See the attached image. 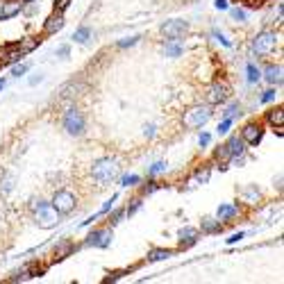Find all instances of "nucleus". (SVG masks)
<instances>
[{
  "label": "nucleus",
  "mask_w": 284,
  "mask_h": 284,
  "mask_svg": "<svg viewBox=\"0 0 284 284\" xmlns=\"http://www.w3.org/2000/svg\"><path fill=\"white\" fill-rule=\"evenodd\" d=\"M30 212L34 214V223L39 225L41 230H53V227H57L62 221V214L48 200H43V198H32Z\"/></svg>",
  "instance_id": "nucleus-1"
},
{
  "label": "nucleus",
  "mask_w": 284,
  "mask_h": 284,
  "mask_svg": "<svg viewBox=\"0 0 284 284\" xmlns=\"http://www.w3.org/2000/svg\"><path fill=\"white\" fill-rule=\"evenodd\" d=\"M119 173H121V166L114 157H100V159H95L94 166H91V178L98 182V187L112 184L114 180L119 178Z\"/></svg>",
  "instance_id": "nucleus-2"
},
{
  "label": "nucleus",
  "mask_w": 284,
  "mask_h": 284,
  "mask_svg": "<svg viewBox=\"0 0 284 284\" xmlns=\"http://www.w3.org/2000/svg\"><path fill=\"white\" fill-rule=\"evenodd\" d=\"M280 43V36L278 32L273 30H264L259 32V34L252 39V46H250V50H252V55H257V57H268V55L278 48Z\"/></svg>",
  "instance_id": "nucleus-3"
},
{
  "label": "nucleus",
  "mask_w": 284,
  "mask_h": 284,
  "mask_svg": "<svg viewBox=\"0 0 284 284\" xmlns=\"http://www.w3.org/2000/svg\"><path fill=\"white\" fill-rule=\"evenodd\" d=\"M64 130L71 136H82L84 127H87V121H84V114L77 109V107H68L64 112V119H62Z\"/></svg>",
  "instance_id": "nucleus-4"
},
{
  "label": "nucleus",
  "mask_w": 284,
  "mask_h": 284,
  "mask_svg": "<svg viewBox=\"0 0 284 284\" xmlns=\"http://www.w3.org/2000/svg\"><path fill=\"white\" fill-rule=\"evenodd\" d=\"M212 105H198V107H191L189 112H184V127H191V130H198L202 125L212 119Z\"/></svg>",
  "instance_id": "nucleus-5"
},
{
  "label": "nucleus",
  "mask_w": 284,
  "mask_h": 284,
  "mask_svg": "<svg viewBox=\"0 0 284 284\" xmlns=\"http://www.w3.org/2000/svg\"><path fill=\"white\" fill-rule=\"evenodd\" d=\"M230 94H232V87L225 80H219V82H214L207 87V91H205V100H207V105H225V102L230 100Z\"/></svg>",
  "instance_id": "nucleus-6"
},
{
  "label": "nucleus",
  "mask_w": 284,
  "mask_h": 284,
  "mask_svg": "<svg viewBox=\"0 0 284 284\" xmlns=\"http://www.w3.org/2000/svg\"><path fill=\"white\" fill-rule=\"evenodd\" d=\"M75 202H77V198H75L73 191L57 189V191H55V195H53V200H50V205H53L62 216H66V214H71L73 209H75Z\"/></svg>",
  "instance_id": "nucleus-7"
},
{
  "label": "nucleus",
  "mask_w": 284,
  "mask_h": 284,
  "mask_svg": "<svg viewBox=\"0 0 284 284\" xmlns=\"http://www.w3.org/2000/svg\"><path fill=\"white\" fill-rule=\"evenodd\" d=\"M112 239H114V232L109 225H107V227H95L89 237H87L84 246H87V248H109V246H112Z\"/></svg>",
  "instance_id": "nucleus-8"
},
{
  "label": "nucleus",
  "mask_w": 284,
  "mask_h": 284,
  "mask_svg": "<svg viewBox=\"0 0 284 284\" xmlns=\"http://www.w3.org/2000/svg\"><path fill=\"white\" fill-rule=\"evenodd\" d=\"M187 32H189V23L182 21V18H173V21H166L161 25V34L166 39H182Z\"/></svg>",
  "instance_id": "nucleus-9"
},
{
  "label": "nucleus",
  "mask_w": 284,
  "mask_h": 284,
  "mask_svg": "<svg viewBox=\"0 0 284 284\" xmlns=\"http://www.w3.org/2000/svg\"><path fill=\"white\" fill-rule=\"evenodd\" d=\"M261 136H264V125L261 123H246L241 130V139L246 141V146H257L261 141Z\"/></svg>",
  "instance_id": "nucleus-10"
},
{
  "label": "nucleus",
  "mask_w": 284,
  "mask_h": 284,
  "mask_svg": "<svg viewBox=\"0 0 284 284\" xmlns=\"http://www.w3.org/2000/svg\"><path fill=\"white\" fill-rule=\"evenodd\" d=\"M64 25H66L64 14H62V12H53L50 16L46 18V21H43V34H46V36L57 34V32H60Z\"/></svg>",
  "instance_id": "nucleus-11"
},
{
  "label": "nucleus",
  "mask_w": 284,
  "mask_h": 284,
  "mask_svg": "<svg viewBox=\"0 0 284 284\" xmlns=\"http://www.w3.org/2000/svg\"><path fill=\"white\" fill-rule=\"evenodd\" d=\"M178 237H180V250H187V248H191L193 243H198V239H200V230L187 225V227H182V230L178 232Z\"/></svg>",
  "instance_id": "nucleus-12"
},
{
  "label": "nucleus",
  "mask_w": 284,
  "mask_h": 284,
  "mask_svg": "<svg viewBox=\"0 0 284 284\" xmlns=\"http://www.w3.org/2000/svg\"><path fill=\"white\" fill-rule=\"evenodd\" d=\"M225 146H227V150H230V159H234V157H243V155L248 153V146H246V141L241 139V134H230L227 136V141H225Z\"/></svg>",
  "instance_id": "nucleus-13"
},
{
  "label": "nucleus",
  "mask_w": 284,
  "mask_h": 284,
  "mask_svg": "<svg viewBox=\"0 0 284 284\" xmlns=\"http://www.w3.org/2000/svg\"><path fill=\"white\" fill-rule=\"evenodd\" d=\"M261 77H264L271 87H280V84H282V64H268L266 68L261 71Z\"/></svg>",
  "instance_id": "nucleus-14"
},
{
  "label": "nucleus",
  "mask_w": 284,
  "mask_h": 284,
  "mask_svg": "<svg viewBox=\"0 0 284 284\" xmlns=\"http://www.w3.org/2000/svg\"><path fill=\"white\" fill-rule=\"evenodd\" d=\"M21 9H23V2H16V0H12V2H2V5H0V21H9V18L18 16Z\"/></svg>",
  "instance_id": "nucleus-15"
},
{
  "label": "nucleus",
  "mask_w": 284,
  "mask_h": 284,
  "mask_svg": "<svg viewBox=\"0 0 284 284\" xmlns=\"http://www.w3.org/2000/svg\"><path fill=\"white\" fill-rule=\"evenodd\" d=\"M200 230H202V234H219V232L223 230V223H221L216 216H205L200 223Z\"/></svg>",
  "instance_id": "nucleus-16"
},
{
  "label": "nucleus",
  "mask_w": 284,
  "mask_h": 284,
  "mask_svg": "<svg viewBox=\"0 0 284 284\" xmlns=\"http://www.w3.org/2000/svg\"><path fill=\"white\" fill-rule=\"evenodd\" d=\"M239 195H241L243 202H248V205H254V202L261 200V191L254 187V184H248V187H243L241 191H239Z\"/></svg>",
  "instance_id": "nucleus-17"
},
{
  "label": "nucleus",
  "mask_w": 284,
  "mask_h": 284,
  "mask_svg": "<svg viewBox=\"0 0 284 284\" xmlns=\"http://www.w3.org/2000/svg\"><path fill=\"white\" fill-rule=\"evenodd\" d=\"M23 57H25V53L21 50V48L9 46L5 50V60H0V64H2V66H12V64H16V62H21Z\"/></svg>",
  "instance_id": "nucleus-18"
},
{
  "label": "nucleus",
  "mask_w": 284,
  "mask_h": 284,
  "mask_svg": "<svg viewBox=\"0 0 284 284\" xmlns=\"http://www.w3.org/2000/svg\"><path fill=\"white\" fill-rule=\"evenodd\" d=\"M214 161L219 164L221 171H225V168H227V164H230V150H227V146H225V143L214 150Z\"/></svg>",
  "instance_id": "nucleus-19"
},
{
  "label": "nucleus",
  "mask_w": 284,
  "mask_h": 284,
  "mask_svg": "<svg viewBox=\"0 0 284 284\" xmlns=\"http://www.w3.org/2000/svg\"><path fill=\"white\" fill-rule=\"evenodd\" d=\"M239 216V205H221L219 212H216V219L219 221H232Z\"/></svg>",
  "instance_id": "nucleus-20"
},
{
  "label": "nucleus",
  "mask_w": 284,
  "mask_h": 284,
  "mask_svg": "<svg viewBox=\"0 0 284 284\" xmlns=\"http://www.w3.org/2000/svg\"><path fill=\"white\" fill-rule=\"evenodd\" d=\"M182 53H184V46L180 43V39H166V46H164L166 57H180Z\"/></svg>",
  "instance_id": "nucleus-21"
},
{
  "label": "nucleus",
  "mask_w": 284,
  "mask_h": 284,
  "mask_svg": "<svg viewBox=\"0 0 284 284\" xmlns=\"http://www.w3.org/2000/svg\"><path fill=\"white\" fill-rule=\"evenodd\" d=\"M266 123L273 125V127H282L284 125V109L282 107H275V109H271V112L266 114Z\"/></svg>",
  "instance_id": "nucleus-22"
},
{
  "label": "nucleus",
  "mask_w": 284,
  "mask_h": 284,
  "mask_svg": "<svg viewBox=\"0 0 284 284\" xmlns=\"http://www.w3.org/2000/svg\"><path fill=\"white\" fill-rule=\"evenodd\" d=\"M175 252H178V250L155 248V250H150V252H148V261H166V259H171Z\"/></svg>",
  "instance_id": "nucleus-23"
},
{
  "label": "nucleus",
  "mask_w": 284,
  "mask_h": 284,
  "mask_svg": "<svg viewBox=\"0 0 284 284\" xmlns=\"http://www.w3.org/2000/svg\"><path fill=\"white\" fill-rule=\"evenodd\" d=\"M212 178V166H198L193 173V182L195 184H207Z\"/></svg>",
  "instance_id": "nucleus-24"
},
{
  "label": "nucleus",
  "mask_w": 284,
  "mask_h": 284,
  "mask_svg": "<svg viewBox=\"0 0 284 284\" xmlns=\"http://www.w3.org/2000/svg\"><path fill=\"white\" fill-rule=\"evenodd\" d=\"M39 43H41V39H34V36H25V39H21V41L14 43V46L21 48V50H23V53L28 55V53H32V50H34V48L39 46Z\"/></svg>",
  "instance_id": "nucleus-25"
},
{
  "label": "nucleus",
  "mask_w": 284,
  "mask_h": 284,
  "mask_svg": "<svg viewBox=\"0 0 284 284\" xmlns=\"http://www.w3.org/2000/svg\"><path fill=\"white\" fill-rule=\"evenodd\" d=\"M75 43H87L91 39V28L89 25H82V28H77L75 32H73V36H71Z\"/></svg>",
  "instance_id": "nucleus-26"
},
{
  "label": "nucleus",
  "mask_w": 284,
  "mask_h": 284,
  "mask_svg": "<svg viewBox=\"0 0 284 284\" xmlns=\"http://www.w3.org/2000/svg\"><path fill=\"white\" fill-rule=\"evenodd\" d=\"M246 80H248L250 84H257L261 80V71L252 64V62H250V64H246Z\"/></svg>",
  "instance_id": "nucleus-27"
},
{
  "label": "nucleus",
  "mask_w": 284,
  "mask_h": 284,
  "mask_svg": "<svg viewBox=\"0 0 284 284\" xmlns=\"http://www.w3.org/2000/svg\"><path fill=\"white\" fill-rule=\"evenodd\" d=\"M107 214H109V212H107ZM123 219H125V207H119V209H114V212L107 216V225L114 227V225H119Z\"/></svg>",
  "instance_id": "nucleus-28"
},
{
  "label": "nucleus",
  "mask_w": 284,
  "mask_h": 284,
  "mask_svg": "<svg viewBox=\"0 0 284 284\" xmlns=\"http://www.w3.org/2000/svg\"><path fill=\"white\" fill-rule=\"evenodd\" d=\"M141 207H143V195H136V198H132V200H130V205L125 207V216H134Z\"/></svg>",
  "instance_id": "nucleus-29"
},
{
  "label": "nucleus",
  "mask_w": 284,
  "mask_h": 284,
  "mask_svg": "<svg viewBox=\"0 0 284 284\" xmlns=\"http://www.w3.org/2000/svg\"><path fill=\"white\" fill-rule=\"evenodd\" d=\"M73 250H75V246H73L68 239H64V241H62V246H57V248H55V257H57V259H62V257H66V254L73 252Z\"/></svg>",
  "instance_id": "nucleus-30"
},
{
  "label": "nucleus",
  "mask_w": 284,
  "mask_h": 284,
  "mask_svg": "<svg viewBox=\"0 0 284 284\" xmlns=\"http://www.w3.org/2000/svg\"><path fill=\"white\" fill-rule=\"evenodd\" d=\"M166 168H168V164H166L164 159L155 161L153 166H148V178H157V175H161V173H166Z\"/></svg>",
  "instance_id": "nucleus-31"
},
{
  "label": "nucleus",
  "mask_w": 284,
  "mask_h": 284,
  "mask_svg": "<svg viewBox=\"0 0 284 284\" xmlns=\"http://www.w3.org/2000/svg\"><path fill=\"white\" fill-rule=\"evenodd\" d=\"M239 114H241V105H239L237 100L230 102V105L225 107V112H223V119H237Z\"/></svg>",
  "instance_id": "nucleus-32"
},
{
  "label": "nucleus",
  "mask_w": 284,
  "mask_h": 284,
  "mask_svg": "<svg viewBox=\"0 0 284 284\" xmlns=\"http://www.w3.org/2000/svg\"><path fill=\"white\" fill-rule=\"evenodd\" d=\"M139 182H141V178H139V175H134V173H127V175H123V178H121V187H136Z\"/></svg>",
  "instance_id": "nucleus-33"
},
{
  "label": "nucleus",
  "mask_w": 284,
  "mask_h": 284,
  "mask_svg": "<svg viewBox=\"0 0 284 284\" xmlns=\"http://www.w3.org/2000/svg\"><path fill=\"white\" fill-rule=\"evenodd\" d=\"M230 14H232V18H234V21H239V23H246V18H248V12H246L243 7H232Z\"/></svg>",
  "instance_id": "nucleus-34"
},
{
  "label": "nucleus",
  "mask_w": 284,
  "mask_h": 284,
  "mask_svg": "<svg viewBox=\"0 0 284 284\" xmlns=\"http://www.w3.org/2000/svg\"><path fill=\"white\" fill-rule=\"evenodd\" d=\"M155 191H159V182H155V178H150V182L141 187V195H153Z\"/></svg>",
  "instance_id": "nucleus-35"
},
{
  "label": "nucleus",
  "mask_w": 284,
  "mask_h": 284,
  "mask_svg": "<svg viewBox=\"0 0 284 284\" xmlns=\"http://www.w3.org/2000/svg\"><path fill=\"white\" fill-rule=\"evenodd\" d=\"M28 71H30V64H28V62H23V64H21V62H16V64H14V68H12V75L14 77H21V75H25Z\"/></svg>",
  "instance_id": "nucleus-36"
},
{
  "label": "nucleus",
  "mask_w": 284,
  "mask_h": 284,
  "mask_svg": "<svg viewBox=\"0 0 284 284\" xmlns=\"http://www.w3.org/2000/svg\"><path fill=\"white\" fill-rule=\"evenodd\" d=\"M12 189H14V178L12 175H2V180H0V191H2V193H9Z\"/></svg>",
  "instance_id": "nucleus-37"
},
{
  "label": "nucleus",
  "mask_w": 284,
  "mask_h": 284,
  "mask_svg": "<svg viewBox=\"0 0 284 284\" xmlns=\"http://www.w3.org/2000/svg\"><path fill=\"white\" fill-rule=\"evenodd\" d=\"M232 125H234V119H221V123H219V127H216V132H219V134H227Z\"/></svg>",
  "instance_id": "nucleus-38"
},
{
  "label": "nucleus",
  "mask_w": 284,
  "mask_h": 284,
  "mask_svg": "<svg viewBox=\"0 0 284 284\" xmlns=\"http://www.w3.org/2000/svg\"><path fill=\"white\" fill-rule=\"evenodd\" d=\"M116 200H119V193H114L112 198H109V200H107L105 205H102V209H100V212H98V214H95V216H98V219H100V216H105V214L114 207V202H116Z\"/></svg>",
  "instance_id": "nucleus-39"
},
{
  "label": "nucleus",
  "mask_w": 284,
  "mask_h": 284,
  "mask_svg": "<svg viewBox=\"0 0 284 284\" xmlns=\"http://www.w3.org/2000/svg\"><path fill=\"white\" fill-rule=\"evenodd\" d=\"M139 39H141V36H127V39H123V41L116 43V48H132V46L139 43Z\"/></svg>",
  "instance_id": "nucleus-40"
},
{
  "label": "nucleus",
  "mask_w": 284,
  "mask_h": 284,
  "mask_svg": "<svg viewBox=\"0 0 284 284\" xmlns=\"http://www.w3.org/2000/svg\"><path fill=\"white\" fill-rule=\"evenodd\" d=\"M68 55H71V46H68V43L57 48V57H60V60H68Z\"/></svg>",
  "instance_id": "nucleus-41"
},
{
  "label": "nucleus",
  "mask_w": 284,
  "mask_h": 284,
  "mask_svg": "<svg viewBox=\"0 0 284 284\" xmlns=\"http://www.w3.org/2000/svg\"><path fill=\"white\" fill-rule=\"evenodd\" d=\"M71 5V0H55V12H66V7Z\"/></svg>",
  "instance_id": "nucleus-42"
},
{
  "label": "nucleus",
  "mask_w": 284,
  "mask_h": 284,
  "mask_svg": "<svg viewBox=\"0 0 284 284\" xmlns=\"http://www.w3.org/2000/svg\"><path fill=\"white\" fill-rule=\"evenodd\" d=\"M275 95H278V94H275V89H266V91H264V95H261V102H266V105H268V102L275 100Z\"/></svg>",
  "instance_id": "nucleus-43"
},
{
  "label": "nucleus",
  "mask_w": 284,
  "mask_h": 284,
  "mask_svg": "<svg viewBox=\"0 0 284 284\" xmlns=\"http://www.w3.org/2000/svg\"><path fill=\"white\" fill-rule=\"evenodd\" d=\"M212 34H214V39H216V41H221V43H223V46H225V48H230V46H232V43H230V41H227V39H225V36H223V34H221V32H219V30H216V28H214V30H212Z\"/></svg>",
  "instance_id": "nucleus-44"
},
{
  "label": "nucleus",
  "mask_w": 284,
  "mask_h": 284,
  "mask_svg": "<svg viewBox=\"0 0 284 284\" xmlns=\"http://www.w3.org/2000/svg\"><path fill=\"white\" fill-rule=\"evenodd\" d=\"M209 141H212V136H209L207 132H202V134L198 136V146H200V148H207Z\"/></svg>",
  "instance_id": "nucleus-45"
},
{
  "label": "nucleus",
  "mask_w": 284,
  "mask_h": 284,
  "mask_svg": "<svg viewBox=\"0 0 284 284\" xmlns=\"http://www.w3.org/2000/svg\"><path fill=\"white\" fill-rule=\"evenodd\" d=\"M143 134L148 136V139H153V136L157 134V125H153V123H150V125H143Z\"/></svg>",
  "instance_id": "nucleus-46"
},
{
  "label": "nucleus",
  "mask_w": 284,
  "mask_h": 284,
  "mask_svg": "<svg viewBox=\"0 0 284 284\" xmlns=\"http://www.w3.org/2000/svg\"><path fill=\"white\" fill-rule=\"evenodd\" d=\"M243 237H246L243 232H234V234H232V237L227 239V246H234V243H239V241H241Z\"/></svg>",
  "instance_id": "nucleus-47"
},
{
  "label": "nucleus",
  "mask_w": 284,
  "mask_h": 284,
  "mask_svg": "<svg viewBox=\"0 0 284 284\" xmlns=\"http://www.w3.org/2000/svg\"><path fill=\"white\" fill-rule=\"evenodd\" d=\"M214 7L216 9H227V0H214Z\"/></svg>",
  "instance_id": "nucleus-48"
},
{
  "label": "nucleus",
  "mask_w": 284,
  "mask_h": 284,
  "mask_svg": "<svg viewBox=\"0 0 284 284\" xmlns=\"http://www.w3.org/2000/svg\"><path fill=\"white\" fill-rule=\"evenodd\" d=\"M43 80V75H34V77H30V87H36V84Z\"/></svg>",
  "instance_id": "nucleus-49"
},
{
  "label": "nucleus",
  "mask_w": 284,
  "mask_h": 284,
  "mask_svg": "<svg viewBox=\"0 0 284 284\" xmlns=\"http://www.w3.org/2000/svg\"><path fill=\"white\" fill-rule=\"evenodd\" d=\"M5 89V80H0V91Z\"/></svg>",
  "instance_id": "nucleus-50"
},
{
  "label": "nucleus",
  "mask_w": 284,
  "mask_h": 284,
  "mask_svg": "<svg viewBox=\"0 0 284 284\" xmlns=\"http://www.w3.org/2000/svg\"><path fill=\"white\" fill-rule=\"evenodd\" d=\"M21 2H32V0H21Z\"/></svg>",
  "instance_id": "nucleus-51"
}]
</instances>
